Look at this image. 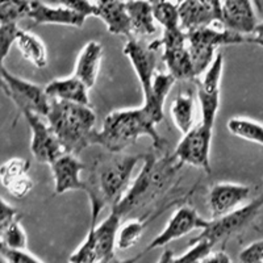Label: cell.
<instances>
[{"mask_svg":"<svg viewBox=\"0 0 263 263\" xmlns=\"http://www.w3.org/2000/svg\"><path fill=\"white\" fill-rule=\"evenodd\" d=\"M17 108L21 115L24 116V119L27 120L28 126L32 133L30 152L37 162L50 164L58 157L65 154V149L46 117L41 116L24 105H18Z\"/></svg>","mask_w":263,"mask_h":263,"instance_id":"cell-8","label":"cell"},{"mask_svg":"<svg viewBox=\"0 0 263 263\" xmlns=\"http://www.w3.org/2000/svg\"><path fill=\"white\" fill-rule=\"evenodd\" d=\"M262 208L263 194L255 197L254 200H251L250 203L239 206L236 211L228 213L222 217L211 218L210 225L205 229L201 230V233L196 238L191 239V242L205 239L215 246L220 242H224L230 237L236 236L237 233L248 228L251 222L254 221L255 217L259 215Z\"/></svg>","mask_w":263,"mask_h":263,"instance_id":"cell-7","label":"cell"},{"mask_svg":"<svg viewBox=\"0 0 263 263\" xmlns=\"http://www.w3.org/2000/svg\"><path fill=\"white\" fill-rule=\"evenodd\" d=\"M121 218L115 208H111L107 217L99 225H90V232L93 234L98 249L99 263H108L115 257V250L117 249V234L121 227Z\"/></svg>","mask_w":263,"mask_h":263,"instance_id":"cell-18","label":"cell"},{"mask_svg":"<svg viewBox=\"0 0 263 263\" xmlns=\"http://www.w3.org/2000/svg\"><path fill=\"white\" fill-rule=\"evenodd\" d=\"M263 262V238L250 243L239 253V263Z\"/></svg>","mask_w":263,"mask_h":263,"instance_id":"cell-37","label":"cell"},{"mask_svg":"<svg viewBox=\"0 0 263 263\" xmlns=\"http://www.w3.org/2000/svg\"><path fill=\"white\" fill-rule=\"evenodd\" d=\"M46 119L66 153L78 156L93 145L96 115L90 105L51 99Z\"/></svg>","mask_w":263,"mask_h":263,"instance_id":"cell-4","label":"cell"},{"mask_svg":"<svg viewBox=\"0 0 263 263\" xmlns=\"http://www.w3.org/2000/svg\"><path fill=\"white\" fill-rule=\"evenodd\" d=\"M29 18L37 25H66V27L82 28L86 17L75 13L63 6L51 7L42 3L41 0H32Z\"/></svg>","mask_w":263,"mask_h":263,"instance_id":"cell-20","label":"cell"},{"mask_svg":"<svg viewBox=\"0 0 263 263\" xmlns=\"http://www.w3.org/2000/svg\"><path fill=\"white\" fill-rule=\"evenodd\" d=\"M224 70V55L218 53L212 65L203 74L197 83V98L200 103L201 123L215 126L216 117L220 109V93H221V78Z\"/></svg>","mask_w":263,"mask_h":263,"instance_id":"cell-12","label":"cell"},{"mask_svg":"<svg viewBox=\"0 0 263 263\" xmlns=\"http://www.w3.org/2000/svg\"><path fill=\"white\" fill-rule=\"evenodd\" d=\"M48 96L53 100L77 103V104L90 105V88L74 74L66 78H57L45 86Z\"/></svg>","mask_w":263,"mask_h":263,"instance_id":"cell-22","label":"cell"},{"mask_svg":"<svg viewBox=\"0 0 263 263\" xmlns=\"http://www.w3.org/2000/svg\"><path fill=\"white\" fill-rule=\"evenodd\" d=\"M157 124L142 105L138 108L117 109L108 114L100 130H96L93 145H99L107 152L123 153L126 147L137 142L138 138L147 136L152 138L154 149L164 152L166 140L159 136Z\"/></svg>","mask_w":263,"mask_h":263,"instance_id":"cell-3","label":"cell"},{"mask_svg":"<svg viewBox=\"0 0 263 263\" xmlns=\"http://www.w3.org/2000/svg\"><path fill=\"white\" fill-rule=\"evenodd\" d=\"M32 0H0V23H16L29 17Z\"/></svg>","mask_w":263,"mask_h":263,"instance_id":"cell-31","label":"cell"},{"mask_svg":"<svg viewBox=\"0 0 263 263\" xmlns=\"http://www.w3.org/2000/svg\"><path fill=\"white\" fill-rule=\"evenodd\" d=\"M16 48L25 61L37 69H44L48 65V50L45 44L36 34L25 29H21L16 40Z\"/></svg>","mask_w":263,"mask_h":263,"instance_id":"cell-25","label":"cell"},{"mask_svg":"<svg viewBox=\"0 0 263 263\" xmlns=\"http://www.w3.org/2000/svg\"><path fill=\"white\" fill-rule=\"evenodd\" d=\"M61 6L71 9L75 13L90 17L96 15V3L95 0H58Z\"/></svg>","mask_w":263,"mask_h":263,"instance_id":"cell-35","label":"cell"},{"mask_svg":"<svg viewBox=\"0 0 263 263\" xmlns=\"http://www.w3.org/2000/svg\"><path fill=\"white\" fill-rule=\"evenodd\" d=\"M156 216L157 213L147 216V217L133 218V220H129L125 224L121 225L119 229V234H117V249L119 250H128V249L133 248L140 241L146 227L152 220H154Z\"/></svg>","mask_w":263,"mask_h":263,"instance_id":"cell-28","label":"cell"},{"mask_svg":"<svg viewBox=\"0 0 263 263\" xmlns=\"http://www.w3.org/2000/svg\"><path fill=\"white\" fill-rule=\"evenodd\" d=\"M20 28L16 23H0V51H2V63L8 55L11 46L15 45Z\"/></svg>","mask_w":263,"mask_h":263,"instance_id":"cell-33","label":"cell"},{"mask_svg":"<svg viewBox=\"0 0 263 263\" xmlns=\"http://www.w3.org/2000/svg\"><path fill=\"white\" fill-rule=\"evenodd\" d=\"M210 222L211 220L201 217L194 206L184 204V205L179 206L171 215L170 220L167 221L166 227L163 228V230L150 241L149 245L142 250V253L147 254V253L156 250V249L164 248L168 243L183 238V237L190 234L194 230L205 229L210 225Z\"/></svg>","mask_w":263,"mask_h":263,"instance_id":"cell-11","label":"cell"},{"mask_svg":"<svg viewBox=\"0 0 263 263\" xmlns=\"http://www.w3.org/2000/svg\"><path fill=\"white\" fill-rule=\"evenodd\" d=\"M250 187L230 182H220L208 192V208L212 217L218 218L245 205L250 196Z\"/></svg>","mask_w":263,"mask_h":263,"instance_id":"cell-14","label":"cell"},{"mask_svg":"<svg viewBox=\"0 0 263 263\" xmlns=\"http://www.w3.org/2000/svg\"><path fill=\"white\" fill-rule=\"evenodd\" d=\"M157 51L150 44H145L140 39H128L124 46V54L132 63L137 79L141 84L145 96L152 92L153 79L156 77L157 70Z\"/></svg>","mask_w":263,"mask_h":263,"instance_id":"cell-13","label":"cell"},{"mask_svg":"<svg viewBox=\"0 0 263 263\" xmlns=\"http://www.w3.org/2000/svg\"><path fill=\"white\" fill-rule=\"evenodd\" d=\"M177 79L170 72H157L153 79L152 92L144 98L142 107L158 125L164 117V104Z\"/></svg>","mask_w":263,"mask_h":263,"instance_id":"cell-23","label":"cell"},{"mask_svg":"<svg viewBox=\"0 0 263 263\" xmlns=\"http://www.w3.org/2000/svg\"><path fill=\"white\" fill-rule=\"evenodd\" d=\"M187 42L195 75L200 77L212 65L221 46L248 44V36L228 29L221 23L187 33Z\"/></svg>","mask_w":263,"mask_h":263,"instance_id":"cell-5","label":"cell"},{"mask_svg":"<svg viewBox=\"0 0 263 263\" xmlns=\"http://www.w3.org/2000/svg\"><path fill=\"white\" fill-rule=\"evenodd\" d=\"M104 49L99 41H88L82 48L75 63L74 75L78 77L88 88H92L98 81Z\"/></svg>","mask_w":263,"mask_h":263,"instance_id":"cell-21","label":"cell"},{"mask_svg":"<svg viewBox=\"0 0 263 263\" xmlns=\"http://www.w3.org/2000/svg\"><path fill=\"white\" fill-rule=\"evenodd\" d=\"M145 154L126 156L117 153L96 162L91 177L86 180L84 191L90 199V225H96L105 205L112 206L124 196L137 164L144 162Z\"/></svg>","mask_w":263,"mask_h":263,"instance_id":"cell-1","label":"cell"},{"mask_svg":"<svg viewBox=\"0 0 263 263\" xmlns=\"http://www.w3.org/2000/svg\"><path fill=\"white\" fill-rule=\"evenodd\" d=\"M200 263H233L225 251H211L210 254L201 259Z\"/></svg>","mask_w":263,"mask_h":263,"instance_id":"cell-39","label":"cell"},{"mask_svg":"<svg viewBox=\"0 0 263 263\" xmlns=\"http://www.w3.org/2000/svg\"><path fill=\"white\" fill-rule=\"evenodd\" d=\"M153 48H162V61L177 81H195L196 75L192 66L191 55L187 42V32L178 29L163 30V36L150 42Z\"/></svg>","mask_w":263,"mask_h":263,"instance_id":"cell-6","label":"cell"},{"mask_svg":"<svg viewBox=\"0 0 263 263\" xmlns=\"http://www.w3.org/2000/svg\"><path fill=\"white\" fill-rule=\"evenodd\" d=\"M201 2L205 4H210V6L215 7V8L217 9H221L220 8V0H201Z\"/></svg>","mask_w":263,"mask_h":263,"instance_id":"cell-43","label":"cell"},{"mask_svg":"<svg viewBox=\"0 0 263 263\" xmlns=\"http://www.w3.org/2000/svg\"><path fill=\"white\" fill-rule=\"evenodd\" d=\"M95 16L104 23L108 32L116 36L133 39L126 0H95Z\"/></svg>","mask_w":263,"mask_h":263,"instance_id":"cell-19","label":"cell"},{"mask_svg":"<svg viewBox=\"0 0 263 263\" xmlns=\"http://www.w3.org/2000/svg\"><path fill=\"white\" fill-rule=\"evenodd\" d=\"M3 263H7V262H6V260H3Z\"/></svg>","mask_w":263,"mask_h":263,"instance_id":"cell-46","label":"cell"},{"mask_svg":"<svg viewBox=\"0 0 263 263\" xmlns=\"http://www.w3.org/2000/svg\"><path fill=\"white\" fill-rule=\"evenodd\" d=\"M33 187H34V182H33V179L29 175L17 178V179L12 180L7 185H4V189L8 191V194L15 197V199H18V200L27 197L33 190Z\"/></svg>","mask_w":263,"mask_h":263,"instance_id":"cell-34","label":"cell"},{"mask_svg":"<svg viewBox=\"0 0 263 263\" xmlns=\"http://www.w3.org/2000/svg\"><path fill=\"white\" fill-rule=\"evenodd\" d=\"M2 257L7 263H44L41 259L30 254L28 250H12L2 248Z\"/></svg>","mask_w":263,"mask_h":263,"instance_id":"cell-36","label":"cell"},{"mask_svg":"<svg viewBox=\"0 0 263 263\" xmlns=\"http://www.w3.org/2000/svg\"><path fill=\"white\" fill-rule=\"evenodd\" d=\"M20 221L21 218H17L7 227L0 228L2 248L12 249V250H27L28 237Z\"/></svg>","mask_w":263,"mask_h":263,"instance_id":"cell-30","label":"cell"},{"mask_svg":"<svg viewBox=\"0 0 263 263\" xmlns=\"http://www.w3.org/2000/svg\"><path fill=\"white\" fill-rule=\"evenodd\" d=\"M212 132V126L201 121L194 125L191 130L183 135L179 144L174 149V156L183 164H189L210 174Z\"/></svg>","mask_w":263,"mask_h":263,"instance_id":"cell-9","label":"cell"},{"mask_svg":"<svg viewBox=\"0 0 263 263\" xmlns=\"http://www.w3.org/2000/svg\"><path fill=\"white\" fill-rule=\"evenodd\" d=\"M227 128L234 137L263 146V124L248 117L236 116L228 120Z\"/></svg>","mask_w":263,"mask_h":263,"instance_id":"cell-27","label":"cell"},{"mask_svg":"<svg viewBox=\"0 0 263 263\" xmlns=\"http://www.w3.org/2000/svg\"><path fill=\"white\" fill-rule=\"evenodd\" d=\"M150 2H154V0H150ZM170 2H177V0H170Z\"/></svg>","mask_w":263,"mask_h":263,"instance_id":"cell-45","label":"cell"},{"mask_svg":"<svg viewBox=\"0 0 263 263\" xmlns=\"http://www.w3.org/2000/svg\"><path fill=\"white\" fill-rule=\"evenodd\" d=\"M179 9L180 28L184 32L200 29L221 23V9H217L201 0H177Z\"/></svg>","mask_w":263,"mask_h":263,"instance_id":"cell-17","label":"cell"},{"mask_svg":"<svg viewBox=\"0 0 263 263\" xmlns=\"http://www.w3.org/2000/svg\"><path fill=\"white\" fill-rule=\"evenodd\" d=\"M183 166L184 164L174 156V153H163L161 157L154 153H146L137 178L111 208H115L123 217L144 208L170 187Z\"/></svg>","mask_w":263,"mask_h":263,"instance_id":"cell-2","label":"cell"},{"mask_svg":"<svg viewBox=\"0 0 263 263\" xmlns=\"http://www.w3.org/2000/svg\"><path fill=\"white\" fill-rule=\"evenodd\" d=\"M49 166L54 180V194L62 195L70 191H86V180L81 177L86 166L79 161L78 157L65 153Z\"/></svg>","mask_w":263,"mask_h":263,"instance_id":"cell-15","label":"cell"},{"mask_svg":"<svg viewBox=\"0 0 263 263\" xmlns=\"http://www.w3.org/2000/svg\"><path fill=\"white\" fill-rule=\"evenodd\" d=\"M170 115L174 125L185 135L194 128L195 121V99L191 91L182 92L174 99L170 105Z\"/></svg>","mask_w":263,"mask_h":263,"instance_id":"cell-26","label":"cell"},{"mask_svg":"<svg viewBox=\"0 0 263 263\" xmlns=\"http://www.w3.org/2000/svg\"><path fill=\"white\" fill-rule=\"evenodd\" d=\"M144 255H145L144 253L141 251V253H140V254H138V255H135V257L128 258V259H117L116 257H114L108 263H137L138 260L141 259V258L144 257Z\"/></svg>","mask_w":263,"mask_h":263,"instance_id":"cell-42","label":"cell"},{"mask_svg":"<svg viewBox=\"0 0 263 263\" xmlns=\"http://www.w3.org/2000/svg\"><path fill=\"white\" fill-rule=\"evenodd\" d=\"M248 44H254V45L263 48V21L258 23L254 32L251 33L250 36H248Z\"/></svg>","mask_w":263,"mask_h":263,"instance_id":"cell-40","label":"cell"},{"mask_svg":"<svg viewBox=\"0 0 263 263\" xmlns=\"http://www.w3.org/2000/svg\"><path fill=\"white\" fill-rule=\"evenodd\" d=\"M255 4V7L258 8V11H259L260 13H263V3H262V0H253Z\"/></svg>","mask_w":263,"mask_h":263,"instance_id":"cell-44","label":"cell"},{"mask_svg":"<svg viewBox=\"0 0 263 263\" xmlns=\"http://www.w3.org/2000/svg\"><path fill=\"white\" fill-rule=\"evenodd\" d=\"M253 3V0H220L224 27L243 36H250L258 25Z\"/></svg>","mask_w":263,"mask_h":263,"instance_id":"cell-16","label":"cell"},{"mask_svg":"<svg viewBox=\"0 0 263 263\" xmlns=\"http://www.w3.org/2000/svg\"><path fill=\"white\" fill-rule=\"evenodd\" d=\"M17 218H21L20 213L3 197L2 199V213H0V228L7 227Z\"/></svg>","mask_w":263,"mask_h":263,"instance_id":"cell-38","label":"cell"},{"mask_svg":"<svg viewBox=\"0 0 263 263\" xmlns=\"http://www.w3.org/2000/svg\"><path fill=\"white\" fill-rule=\"evenodd\" d=\"M158 263H178L177 257L174 255V253L171 250H164L163 254L159 258Z\"/></svg>","mask_w":263,"mask_h":263,"instance_id":"cell-41","label":"cell"},{"mask_svg":"<svg viewBox=\"0 0 263 263\" xmlns=\"http://www.w3.org/2000/svg\"><path fill=\"white\" fill-rule=\"evenodd\" d=\"M30 170V162L25 158H11L4 162L0 167V180L2 184L7 185L9 182L20 177L28 175Z\"/></svg>","mask_w":263,"mask_h":263,"instance_id":"cell-32","label":"cell"},{"mask_svg":"<svg viewBox=\"0 0 263 263\" xmlns=\"http://www.w3.org/2000/svg\"><path fill=\"white\" fill-rule=\"evenodd\" d=\"M0 72H2V87L4 93L15 103L16 107L24 105L41 116H48L50 112L51 99L46 93L45 87L21 79L20 77L8 71L4 67V63H2Z\"/></svg>","mask_w":263,"mask_h":263,"instance_id":"cell-10","label":"cell"},{"mask_svg":"<svg viewBox=\"0 0 263 263\" xmlns=\"http://www.w3.org/2000/svg\"><path fill=\"white\" fill-rule=\"evenodd\" d=\"M153 4V12L156 21L163 28V30H171L180 28L179 9L175 2L170 0H154Z\"/></svg>","mask_w":263,"mask_h":263,"instance_id":"cell-29","label":"cell"},{"mask_svg":"<svg viewBox=\"0 0 263 263\" xmlns=\"http://www.w3.org/2000/svg\"><path fill=\"white\" fill-rule=\"evenodd\" d=\"M133 39H145L157 32L156 17L150 0H126Z\"/></svg>","mask_w":263,"mask_h":263,"instance_id":"cell-24","label":"cell"}]
</instances>
